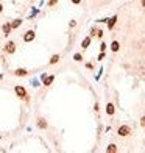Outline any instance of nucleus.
Segmentation results:
<instances>
[{"mask_svg": "<svg viewBox=\"0 0 145 153\" xmlns=\"http://www.w3.org/2000/svg\"><path fill=\"white\" fill-rule=\"evenodd\" d=\"M115 22H117V16H112L111 19H108V28L112 30V28H114V25H115Z\"/></svg>", "mask_w": 145, "mask_h": 153, "instance_id": "nucleus-8", "label": "nucleus"}, {"mask_svg": "<svg viewBox=\"0 0 145 153\" xmlns=\"http://www.w3.org/2000/svg\"><path fill=\"white\" fill-rule=\"evenodd\" d=\"M102 59H105V52H102L100 55H98V61H102Z\"/></svg>", "mask_w": 145, "mask_h": 153, "instance_id": "nucleus-18", "label": "nucleus"}, {"mask_svg": "<svg viewBox=\"0 0 145 153\" xmlns=\"http://www.w3.org/2000/svg\"><path fill=\"white\" fill-rule=\"evenodd\" d=\"M8 55H13V53L16 52V42H13V41H10V42H6V46H5V49H3Z\"/></svg>", "mask_w": 145, "mask_h": 153, "instance_id": "nucleus-3", "label": "nucleus"}, {"mask_svg": "<svg viewBox=\"0 0 145 153\" xmlns=\"http://www.w3.org/2000/svg\"><path fill=\"white\" fill-rule=\"evenodd\" d=\"M0 139H2V136H0Z\"/></svg>", "mask_w": 145, "mask_h": 153, "instance_id": "nucleus-27", "label": "nucleus"}, {"mask_svg": "<svg viewBox=\"0 0 145 153\" xmlns=\"http://www.w3.org/2000/svg\"><path fill=\"white\" fill-rule=\"evenodd\" d=\"M140 125H142V128H145V116L140 119Z\"/></svg>", "mask_w": 145, "mask_h": 153, "instance_id": "nucleus-20", "label": "nucleus"}, {"mask_svg": "<svg viewBox=\"0 0 145 153\" xmlns=\"http://www.w3.org/2000/svg\"><path fill=\"white\" fill-rule=\"evenodd\" d=\"M89 44H90V36H87V38L83 39V42H81V47H83V49H87Z\"/></svg>", "mask_w": 145, "mask_h": 153, "instance_id": "nucleus-14", "label": "nucleus"}, {"mask_svg": "<svg viewBox=\"0 0 145 153\" xmlns=\"http://www.w3.org/2000/svg\"><path fill=\"white\" fill-rule=\"evenodd\" d=\"M100 50H102V52H105V50H106V44H105V42H102V46H100Z\"/></svg>", "mask_w": 145, "mask_h": 153, "instance_id": "nucleus-19", "label": "nucleus"}, {"mask_svg": "<svg viewBox=\"0 0 145 153\" xmlns=\"http://www.w3.org/2000/svg\"><path fill=\"white\" fill-rule=\"evenodd\" d=\"M58 3V0H50V2H49V6H55Z\"/></svg>", "mask_w": 145, "mask_h": 153, "instance_id": "nucleus-17", "label": "nucleus"}, {"mask_svg": "<svg viewBox=\"0 0 145 153\" xmlns=\"http://www.w3.org/2000/svg\"><path fill=\"white\" fill-rule=\"evenodd\" d=\"M117 133H119V136L126 138V136H130V134H131V127H130V125H122V127H119Z\"/></svg>", "mask_w": 145, "mask_h": 153, "instance_id": "nucleus-2", "label": "nucleus"}, {"mask_svg": "<svg viewBox=\"0 0 145 153\" xmlns=\"http://www.w3.org/2000/svg\"><path fill=\"white\" fill-rule=\"evenodd\" d=\"M97 36H98V38H102V36H103V31H102V30H97Z\"/></svg>", "mask_w": 145, "mask_h": 153, "instance_id": "nucleus-21", "label": "nucleus"}, {"mask_svg": "<svg viewBox=\"0 0 145 153\" xmlns=\"http://www.w3.org/2000/svg\"><path fill=\"white\" fill-rule=\"evenodd\" d=\"M70 2H72V3H75V5H80V3H81V0H70Z\"/></svg>", "mask_w": 145, "mask_h": 153, "instance_id": "nucleus-22", "label": "nucleus"}, {"mask_svg": "<svg viewBox=\"0 0 145 153\" xmlns=\"http://www.w3.org/2000/svg\"><path fill=\"white\" fill-rule=\"evenodd\" d=\"M14 92H16L17 97L22 98V100H25V102L30 100V98H28V94H27V91H25L23 86H16V88H14Z\"/></svg>", "mask_w": 145, "mask_h": 153, "instance_id": "nucleus-1", "label": "nucleus"}, {"mask_svg": "<svg viewBox=\"0 0 145 153\" xmlns=\"http://www.w3.org/2000/svg\"><path fill=\"white\" fill-rule=\"evenodd\" d=\"M86 67H87V69H90V70H92V69H94V66H92V64H90V62H87V64H86Z\"/></svg>", "mask_w": 145, "mask_h": 153, "instance_id": "nucleus-24", "label": "nucleus"}, {"mask_svg": "<svg viewBox=\"0 0 145 153\" xmlns=\"http://www.w3.org/2000/svg\"><path fill=\"white\" fill-rule=\"evenodd\" d=\"M34 38H36V34H34V31H33V30H28V31H27V33L23 34V41H25V42H31Z\"/></svg>", "mask_w": 145, "mask_h": 153, "instance_id": "nucleus-4", "label": "nucleus"}, {"mask_svg": "<svg viewBox=\"0 0 145 153\" xmlns=\"http://www.w3.org/2000/svg\"><path fill=\"white\" fill-rule=\"evenodd\" d=\"M36 122H38V123H36V125H38V127H39L41 130H45V128L49 127V123H47V120H45L44 117H38V120H36Z\"/></svg>", "mask_w": 145, "mask_h": 153, "instance_id": "nucleus-5", "label": "nucleus"}, {"mask_svg": "<svg viewBox=\"0 0 145 153\" xmlns=\"http://www.w3.org/2000/svg\"><path fill=\"white\" fill-rule=\"evenodd\" d=\"M53 80H55V75H49L44 78V86H50L53 83Z\"/></svg>", "mask_w": 145, "mask_h": 153, "instance_id": "nucleus-9", "label": "nucleus"}, {"mask_svg": "<svg viewBox=\"0 0 145 153\" xmlns=\"http://www.w3.org/2000/svg\"><path fill=\"white\" fill-rule=\"evenodd\" d=\"M59 59H61V56H59V55H53V56L50 58V61H49V62H50V64L53 66V64H56V62H58Z\"/></svg>", "mask_w": 145, "mask_h": 153, "instance_id": "nucleus-15", "label": "nucleus"}, {"mask_svg": "<svg viewBox=\"0 0 145 153\" xmlns=\"http://www.w3.org/2000/svg\"><path fill=\"white\" fill-rule=\"evenodd\" d=\"M14 75L16 77H27V75H28V70H27V69H16L14 70Z\"/></svg>", "mask_w": 145, "mask_h": 153, "instance_id": "nucleus-6", "label": "nucleus"}, {"mask_svg": "<svg viewBox=\"0 0 145 153\" xmlns=\"http://www.w3.org/2000/svg\"><path fill=\"white\" fill-rule=\"evenodd\" d=\"M111 50H112V52H119V50H120V44H119V41H112V44H111Z\"/></svg>", "mask_w": 145, "mask_h": 153, "instance_id": "nucleus-12", "label": "nucleus"}, {"mask_svg": "<svg viewBox=\"0 0 145 153\" xmlns=\"http://www.w3.org/2000/svg\"><path fill=\"white\" fill-rule=\"evenodd\" d=\"M20 25H22V19H14L11 22V28H19Z\"/></svg>", "mask_w": 145, "mask_h": 153, "instance_id": "nucleus-13", "label": "nucleus"}, {"mask_svg": "<svg viewBox=\"0 0 145 153\" xmlns=\"http://www.w3.org/2000/svg\"><path fill=\"white\" fill-rule=\"evenodd\" d=\"M140 5H142V6H145V0H142V2H140Z\"/></svg>", "mask_w": 145, "mask_h": 153, "instance_id": "nucleus-26", "label": "nucleus"}, {"mask_svg": "<svg viewBox=\"0 0 145 153\" xmlns=\"http://www.w3.org/2000/svg\"><path fill=\"white\" fill-rule=\"evenodd\" d=\"M2 30H3V34L8 36V34L11 33V30H13V28H11V24H5V25L2 27Z\"/></svg>", "mask_w": 145, "mask_h": 153, "instance_id": "nucleus-10", "label": "nucleus"}, {"mask_svg": "<svg viewBox=\"0 0 145 153\" xmlns=\"http://www.w3.org/2000/svg\"><path fill=\"white\" fill-rule=\"evenodd\" d=\"M114 113H115V110H114V105H112L111 102H109V103H106V114H108V116H112Z\"/></svg>", "mask_w": 145, "mask_h": 153, "instance_id": "nucleus-7", "label": "nucleus"}, {"mask_svg": "<svg viewBox=\"0 0 145 153\" xmlns=\"http://www.w3.org/2000/svg\"><path fill=\"white\" fill-rule=\"evenodd\" d=\"M106 151H108V153H115V151H119V148H117L115 144H109V145H108V148H106Z\"/></svg>", "mask_w": 145, "mask_h": 153, "instance_id": "nucleus-11", "label": "nucleus"}, {"mask_svg": "<svg viewBox=\"0 0 145 153\" xmlns=\"http://www.w3.org/2000/svg\"><path fill=\"white\" fill-rule=\"evenodd\" d=\"M69 25H70V27H72V28H74V27H75V25H77V22H75V20H70V24H69Z\"/></svg>", "mask_w": 145, "mask_h": 153, "instance_id": "nucleus-23", "label": "nucleus"}, {"mask_svg": "<svg viewBox=\"0 0 145 153\" xmlns=\"http://www.w3.org/2000/svg\"><path fill=\"white\" fill-rule=\"evenodd\" d=\"M74 59H75L77 62H80V61H83V56H81V53H75V55H74Z\"/></svg>", "mask_w": 145, "mask_h": 153, "instance_id": "nucleus-16", "label": "nucleus"}, {"mask_svg": "<svg viewBox=\"0 0 145 153\" xmlns=\"http://www.w3.org/2000/svg\"><path fill=\"white\" fill-rule=\"evenodd\" d=\"M3 11V6H2V3H0V13H2Z\"/></svg>", "mask_w": 145, "mask_h": 153, "instance_id": "nucleus-25", "label": "nucleus"}]
</instances>
